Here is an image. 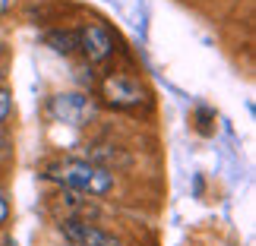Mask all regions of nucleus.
Segmentation results:
<instances>
[{
  "mask_svg": "<svg viewBox=\"0 0 256 246\" xmlns=\"http://www.w3.org/2000/svg\"><path fill=\"white\" fill-rule=\"evenodd\" d=\"M48 177L54 183L66 186L70 193H86V196H108L114 190V174L111 167L86 161V158H66L48 167Z\"/></svg>",
  "mask_w": 256,
  "mask_h": 246,
  "instance_id": "1",
  "label": "nucleus"
},
{
  "mask_svg": "<svg viewBox=\"0 0 256 246\" xmlns=\"http://www.w3.org/2000/svg\"><path fill=\"white\" fill-rule=\"evenodd\" d=\"M60 231L73 246H124L120 237H114L111 231L98 228V224L86 221V218H66L60 224Z\"/></svg>",
  "mask_w": 256,
  "mask_h": 246,
  "instance_id": "2",
  "label": "nucleus"
},
{
  "mask_svg": "<svg viewBox=\"0 0 256 246\" xmlns=\"http://www.w3.org/2000/svg\"><path fill=\"white\" fill-rule=\"evenodd\" d=\"M102 98L108 104L114 107H136L146 98L140 79H133V76H124V73H114L108 76V79L102 82Z\"/></svg>",
  "mask_w": 256,
  "mask_h": 246,
  "instance_id": "3",
  "label": "nucleus"
},
{
  "mask_svg": "<svg viewBox=\"0 0 256 246\" xmlns=\"http://www.w3.org/2000/svg\"><path fill=\"white\" fill-rule=\"evenodd\" d=\"M80 51L86 54V60L88 63H104L108 57L114 54V35L108 32L104 25H86L82 32H80Z\"/></svg>",
  "mask_w": 256,
  "mask_h": 246,
  "instance_id": "4",
  "label": "nucleus"
},
{
  "mask_svg": "<svg viewBox=\"0 0 256 246\" xmlns=\"http://www.w3.org/2000/svg\"><path fill=\"white\" fill-rule=\"evenodd\" d=\"M51 114L64 123L80 126L86 117H92V101L86 95H57L54 104H51Z\"/></svg>",
  "mask_w": 256,
  "mask_h": 246,
  "instance_id": "5",
  "label": "nucleus"
},
{
  "mask_svg": "<svg viewBox=\"0 0 256 246\" xmlns=\"http://www.w3.org/2000/svg\"><path fill=\"white\" fill-rule=\"evenodd\" d=\"M44 41L51 44L57 54H73L76 47H80V35H73V32H51V35H44Z\"/></svg>",
  "mask_w": 256,
  "mask_h": 246,
  "instance_id": "6",
  "label": "nucleus"
},
{
  "mask_svg": "<svg viewBox=\"0 0 256 246\" xmlns=\"http://www.w3.org/2000/svg\"><path fill=\"white\" fill-rule=\"evenodd\" d=\"M10 114H13V92L4 85V88H0V123H4Z\"/></svg>",
  "mask_w": 256,
  "mask_h": 246,
  "instance_id": "7",
  "label": "nucleus"
},
{
  "mask_svg": "<svg viewBox=\"0 0 256 246\" xmlns=\"http://www.w3.org/2000/svg\"><path fill=\"white\" fill-rule=\"evenodd\" d=\"M10 212H13V209H10V196L0 190V228H4V224L10 221Z\"/></svg>",
  "mask_w": 256,
  "mask_h": 246,
  "instance_id": "8",
  "label": "nucleus"
},
{
  "mask_svg": "<svg viewBox=\"0 0 256 246\" xmlns=\"http://www.w3.org/2000/svg\"><path fill=\"white\" fill-rule=\"evenodd\" d=\"M10 6H13V0H0V16H4Z\"/></svg>",
  "mask_w": 256,
  "mask_h": 246,
  "instance_id": "9",
  "label": "nucleus"
},
{
  "mask_svg": "<svg viewBox=\"0 0 256 246\" xmlns=\"http://www.w3.org/2000/svg\"><path fill=\"white\" fill-rule=\"evenodd\" d=\"M0 88H4V70H0Z\"/></svg>",
  "mask_w": 256,
  "mask_h": 246,
  "instance_id": "10",
  "label": "nucleus"
},
{
  "mask_svg": "<svg viewBox=\"0 0 256 246\" xmlns=\"http://www.w3.org/2000/svg\"><path fill=\"white\" fill-rule=\"evenodd\" d=\"M0 54H4V47H0Z\"/></svg>",
  "mask_w": 256,
  "mask_h": 246,
  "instance_id": "11",
  "label": "nucleus"
}]
</instances>
